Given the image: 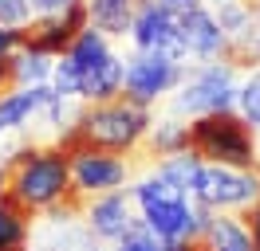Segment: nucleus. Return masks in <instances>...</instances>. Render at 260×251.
<instances>
[{
  "instance_id": "28",
  "label": "nucleus",
  "mask_w": 260,
  "mask_h": 251,
  "mask_svg": "<svg viewBox=\"0 0 260 251\" xmlns=\"http://www.w3.org/2000/svg\"><path fill=\"white\" fill-rule=\"evenodd\" d=\"M28 4H32L36 16H55V12H67L75 0H28Z\"/></svg>"
},
{
  "instance_id": "29",
  "label": "nucleus",
  "mask_w": 260,
  "mask_h": 251,
  "mask_svg": "<svg viewBox=\"0 0 260 251\" xmlns=\"http://www.w3.org/2000/svg\"><path fill=\"white\" fill-rule=\"evenodd\" d=\"M16 91V71H12V59H0V94Z\"/></svg>"
},
{
  "instance_id": "22",
  "label": "nucleus",
  "mask_w": 260,
  "mask_h": 251,
  "mask_svg": "<svg viewBox=\"0 0 260 251\" xmlns=\"http://www.w3.org/2000/svg\"><path fill=\"white\" fill-rule=\"evenodd\" d=\"M118 251H162V239L154 235V228L142 216H134L130 228L122 232V239H118Z\"/></svg>"
},
{
  "instance_id": "25",
  "label": "nucleus",
  "mask_w": 260,
  "mask_h": 251,
  "mask_svg": "<svg viewBox=\"0 0 260 251\" xmlns=\"http://www.w3.org/2000/svg\"><path fill=\"white\" fill-rule=\"evenodd\" d=\"M24 51V28H0V59H12Z\"/></svg>"
},
{
  "instance_id": "11",
  "label": "nucleus",
  "mask_w": 260,
  "mask_h": 251,
  "mask_svg": "<svg viewBox=\"0 0 260 251\" xmlns=\"http://www.w3.org/2000/svg\"><path fill=\"white\" fill-rule=\"evenodd\" d=\"M181 35H185V47H189V55L201 63H225L229 55V39L221 24H217V16L209 8H197V12L181 16Z\"/></svg>"
},
{
  "instance_id": "1",
  "label": "nucleus",
  "mask_w": 260,
  "mask_h": 251,
  "mask_svg": "<svg viewBox=\"0 0 260 251\" xmlns=\"http://www.w3.org/2000/svg\"><path fill=\"white\" fill-rule=\"evenodd\" d=\"M8 185L0 196L24 208L28 216H48L51 208L71 200V157L59 145H20L4 157Z\"/></svg>"
},
{
  "instance_id": "15",
  "label": "nucleus",
  "mask_w": 260,
  "mask_h": 251,
  "mask_svg": "<svg viewBox=\"0 0 260 251\" xmlns=\"http://www.w3.org/2000/svg\"><path fill=\"white\" fill-rule=\"evenodd\" d=\"M138 153H150L154 161H162V157H174V153H189V122H181V118H166V122H154Z\"/></svg>"
},
{
  "instance_id": "5",
  "label": "nucleus",
  "mask_w": 260,
  "mask_h": 251,
  "mask_svg": "<svg viewBox=\"0 0 260 251\" xmlns=\"http://www.w3.org/2000/svg\"><path fill=\"white\" fill-rule=\"evenodd\" d=\"M189 200L205 204L213 212H244L260 200V169L241 173V169H225V165H201Z\"/></svg>"
},
{
  "instance_id": "19",
  "label": "nucleus",
  "mask_w": 260,
  "mask_h": 251,
  "mask_svg": "<svg viewBox=\"0 0 260 251\" xmlns=\"http://www.w3.org/2000/svg\"><path fill=\"white\" fill-rule=\"evenodd\" d=\"M111 55V39L103 35V31H95V28H87V31H79V39L67 47V55H59V59H67L75 71H87V67H95V63H103Z\"/></svg>"
},
{
  "instance_id": "16",
  "label": "nucleus",
  "mask_w": 260,
  "mask_h": 251,
  "mask_svg": "<svg viewBox=\"0 0 260 251\" xmlns=\"http://www.w3.org/2000/svg\"><path fill=\"white\" fill-rule=\"evenodd\" d=\"M209 251H252V235L244 228L241 212H213V224L205 232Z\"/></svg>"
},
{
  "instance_id": "18",
  "label": "nucleus",
  "mask_w": 260,
  "mask_h": 251,
  "mask_svg": "<svg viewBox=\"0 0 260 251\" xmlns=\"http://www.w3.org/2000/svg\"><path fill=\"white\" fill-rule=\"evenodd\" d=\"M201 157L197 153H174V157H162L158 161V169H154V177H162L166 185H174L178 192H193V185H197V173H201Z\"/></svg>"
},
{
  "instance_id": "26",
  "label": "nucleus",
  "mask_w": 260,
  "mask_h": 251,
  "mask_svg": "<svg viewBox=\"0 0 260 251\" xmlns=\"http://www.w3.org/2000/svg\"><path fill=\"white\" fill-rule=\"evenodd\" d=\"M154 4H158V8H166L174 20H181V16L197 12V8H205V0H154Z\"/></svg>"
},
{
  "instance_id": "9",
  "label": "nucleus",
  "mask_w": 260,
  "mask_h": 251,
  "mask_svg": "<svg viewBox=\"0 0 260 251\" xmlns=\"http://www.w3.org/2000/svg\"><path fill=\"white\" fill-rule=\"evenodd\" d=\"M87 28H91V20H87V0H75L67 12L36 16L32 24L24 28V47L59 59V55H67V47L79 39V31H87Z\"/></svg>"
},
{
  "instance_id": "17",
  "label": "nucleus",
  "mask_w": 260,
  "mask_h": 251,
  "mask_svg": "<svg viewBox=\"0 0 260 251\" xmlns=\"http://www.w3.org/2000/svg\"><path fill=\"white\" fill-rule=\"evenodd\" d=\"M28 235H32V216L8 196H0V251H28Z\"/></svg>"
},
{
  "instance_id": "31",
  "label": "nucleus",
  "mask_w": 260,
  "mask_h": 251,
  "mask_svg": "<svg viewBox=\"0 0 260 251\" xmlns=\"http://www.w3.org/2000/svg\"><path fill=\"white\" fill-rule=\"evenodd\" d=\"M213 4H229V0H213Z\"/></svg>"
},
{
  "instance_id": "30",
  "label": "nucleus",
  "mask_w": 260,
  "mask_h": 251,
  "mask_svg": "<svg viewBox=\"0 0 260 251\" xmlns=\"http://www.w3.org/2000/svg\"><path fill=\"white\" fill-rule=\"evenodd\" d=\"M4 185H8V173H4V165H0V192H4Z\"/></svg>"
},
{
  "instance_id": "7",
  "label": "nucleus",
  "mask_w": 260,
  "mask_h": 251,
  "mask_svg": "<svg viewBox=\"0 0 260 251\" xmlns=\"http://www.w3.org/2000/svg\"><path fill=\"white\" fill-rule=\"evenodd\" d=\"M130 39L138 51L146 55H162L170 63H185L189 59V47H185V35H181V20L158 8L154 0H138V12H134V28H130Z\"/></svg>"
},
{
  "instance_id": "2",
  "label": "nucleus",
  "mask_w": 260,
  "mask_h": 251,
  "mask_svg": "<svg viewBox=\"0 0 260 251\" xmlns=\"http://www.w3.org/2000/svg\"><path fill=\"white\" fill-rule=\"evenodd\" d=\"M150 126H154L150 110L134 106V102H126V98L118 94L114 102L83 106L79 118L67 126V130H59L55 145H59L63 153H75V149H83V145H95V149H107V153L126 157V153H138V149H142Z\"/></svg>"
},
{
  "instance_id": "4",
  "label": "nucleus",
  "mask_w": 260,
  "mask_h": 251,
  "mask_svg": "<svg viewBox=\"0 0 260 251\" xmlns=\"http://www.w3.org/2000/svg\"><path fill=\"white\" fill-rule=\"evenodd\" d=\"M237 67L229 63H197L185 71L178 94H174V118H205V114H229L237 106Z\"/></svg>"
},
{
  "instance_id": "14",
  "label": "nucleus",
  "mask_w": 260,
  "mask_h": 251,
  "mask_svg": "<svg viewBox=\"0 0 260 251\" xmlns=\"http://www.w3.org/2000/svg\"><path fill=\"white\" fill-rule=\"evenodd\" d=\"M134 12H138V0H87L91 28L103 31L107 39H111V35H130Z\"/></svg>"
},
{
  "instance_id": "23",
  "label": "nucleus",
  "mask_w": 260,
  "mask_h": 251,
  "mask_svg": "<svg viewBox=\"0 0 260 251\" xmlns=\"http://www.w3.org/2000/svg\"><path fill=\"white\" fill-rule=\"evenodd\" d=\"M95 235L87 232V228H79V224H67V228H59L55 232V239H51L48 247L51 251H95Z\"/></svg>"
},
{
  "instance_id": "6",
  "label": "nucleus",
  "mask_w": 260,
  "mask_h": 251,
  "mask_svg": "<svg viewBox=\"0 0 260 251\" xmlns=\"http://www.w3.org/2000/svg\"><path fill=\"white\" fill-rule=\"evenodd\" d=\"M181 78H185V63H170L162 55H146V51H134L126 59V78H122V98L134 106H154L162 94L178 91Z\"/></svg>"
},
{
  "instance_id": "3",
  "label": "nucleus",
  "mask_w": 260,
  "mask_h": 251,
  "mask_svg": "<svg viewBox=\"0 0 260 251\" xmlns=\"http://www.w3.org/2000/svg\"><path fill=\"white\" fill-rule=\"evenodd\" d=\"M189 153H197L205 165H225V169H241V173L260 169L256 134L237 110L193 118L189 122Z\"/></svg>"
},
{
  "instance_id": "27",
  "label": "nucleus",
  "mask_w": 260,
  "mask_h": 251,
  "mask_svg": "<svg viewBox=\"0 0 260 251\" xmlns=\"http://www.w3.org/2000/svg\"><path fill=\"white\" fill-rule=\"evenodd\" d=\"M241 220H244V228H248V235H252V251H260V200L252 208H244Z\"/></svg>"
},
{
  "instance_id": "13",
  "label": "nucleus",
  "mask_w": 260,
  "mask_h": 251,
  "mask_svg": "<svg viewBox=\"0 0 260 251\" xmlns=\"http://www.w3.org/2000/svg\"><path fill=\"white\" fill-rule=\"evenodd\" d=\"M122 78H126V59L118 55H107L103 63L87 67L79 78V102L83 106H95V102H114L122 94Z\"/></svg>"
},
{
  "instance_id": "24",
  "label": "nucleus",
  "mask_w": 260,
  "mask_h": 251,
  "mask_svg": "<svg viewBox=\"0 0 260 251\" xmlns=\"http://www.w3.org/2000/svg\"><path fill=\"white\" fill-rule=\"evenodd\" d=\"M32 16L36 12L28 0H0V28H28Z\"/></svg>"
},
{
  "instance_id": "20",
  "label": "nucleus",
  "mask_w": 260,
  "mask_h": 251,
  "mask_svg": "<svg viewBox=\"0 0 260 251\" xmlns=\"http://www.w3.org/2000/svg\"><path fill=\"white\" fill-rule=\"evenodd\" d=\"M12 71H16V87H44V82H51L55 59L24 47V51H16V55H12Z\"/></svg>"
},
{
  "instance_id": "21",
  "label": "nucleus",
  "mask_w": 260,
  "mask_h": 251,
  "mask_svg": "<svg viewBox=\"0 0 260 251\" xmlns=\"http://www.w3.org/2000/svg\"><path fill=\"white\" fill-rule=\"evenodd\" d=\"M237 114H241L252 130H260V67L244 78L241 91H237Z\"/></svg>"
},
{
  "instance_id": "8",
  "label": "nucleus",
  "mask_w": 260,
  "mask_h": 251,
  "mask_svg": "<svg viewBox=\"0 0 260 251\" xmlns=\"http://www.w3.org/2000/svg\"><path fill=\"white\" fill-rule=\"evenodd\" d=\"M71 157V188L79 192L83 200H95L103 192H118L130 177V161L118 153H107V149H95V145H83Z\"/></svg>"
},
{
  "instance_id": "10",
  "label": "nucleus",
  "mask_w": 260,
  "mask_h": 251,
  "mask_svg": "<svg viewBox=\"0 0 260 251\" xmlns=\"http://www.w3.org/2000/svg\"><path fill=\"white\" fill-rule=\"evenodd\" d=\"M130 196L126 188H118V192H103V196H95V200H87V208H83V220H87V232L95 235V239H111V243H118L122 239V232L130 228Z\"/></svg>"
},
{
  "instance_id": "12",
  "label": "nucleus",
  "mask_w": 260,
  "mask_h": 251,
  "mask_svg": "<svg viewBox=\"0 0 260 251\" xmlns=\"http://www.w3.org/2000/svg\"><path fill=\"white\" fill-rule=\"evenodd\" d=\"M51 98H55L51 82H44V87H16V91L0 94V134L24 130L36 114H44V106Z\"/></svg>"
}]
</instances>
